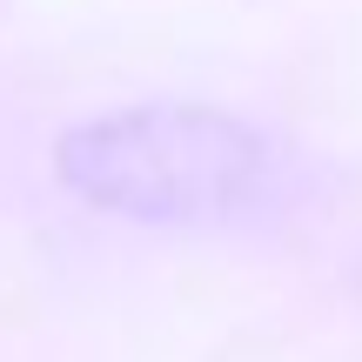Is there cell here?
<instances>
[{"instance_id":"1","label":"cell","mask_w":362,"mask_h":362,"mask_svg":"<svg viewBox=\"0 0 362 362\" xmlns=\"http://www.w3.org/2000/svg\"><path fill=\"white\" fill-rule=\"evenodd\" d=\"M61 181L88 208L134 221H228L269 188V141L221 107H121L61 141Z\"/></svg>"}]
</instances>
